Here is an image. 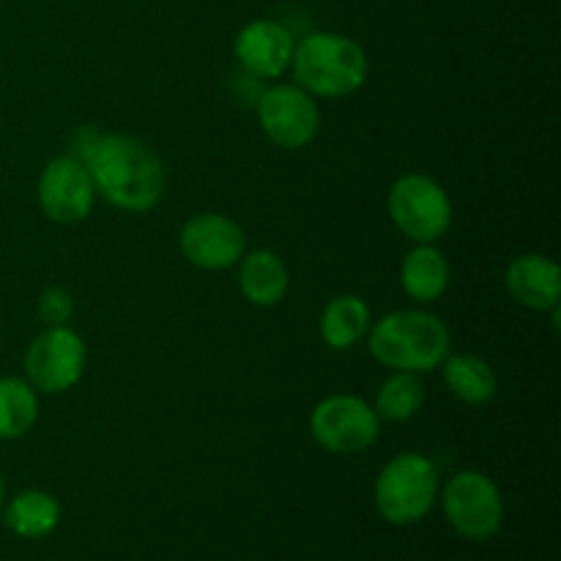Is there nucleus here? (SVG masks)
Here are the masks:
<instances>
[{
  "label": "nucleus",
  "instance_id": "ddd939ff",
  "mask_svg": "<svg viewBox=\"0 0 561 561\" xmlns=\"http://www.w3.org/2000/svg\"><path fill=\"white\" fill-rule=\"evenodd\" d=\"M507 290L520 307L548 312L559 307L561 272L546 255H520L507 268Z\"/></svg>",
  "mask_w": 561,
  "mask_h": 561
},
{
  "label": "nucleus",
  "instance_id": "9b49d317",
  "mask_svg": "<svg viewBox=\"0 0 561 561\" xmlns=\"http://www.w3.org/2000/svg\"><path fill=\"white\" fill-rule=\"evenodd\" d=\"M179 247L186 261L206 272L233 268L247 252V236L225 214H197L181 228Z\"/></svg>",
  "mask_w": 561,
  "mask_h": 561
},
{
  "label": "nucleus",
  "instance_id": "20e7f679",
  "mask_svg": "<svg viewBox=\"0 0 561 561\" xmlns=\"http://www.w3.org/2000/svg\"><path fill=\"white\" fill-rule=\"evenodd\" d=\"M438 499V469L420 453L389 460L376 480V507L392 526L420 524Z\"/></svg>",
  "mask_w": 561,
  "mask_h": 561
},
{
  "label": "nucleus",
  "instance_id": "aec40b11",
  "mask_svg": "<svg viewBox=\"0 0 561 561\" xmlns=\"http://www.w3.org/2000/svg\"><path fill=\"white\" fill-rule=\"evenodd\" d=\"M425 405V383L416 373H398L381 383L376 398L378 420L387 422H409Z\"/></svg>",
  "mask_w": 561,
  "mask_h": 561
},
{
  "label": "nucleus",
  "instance_id": "2eb2a0df",
  "mask_svg": "<svg viewBox=\"0 0 561 561\" xmlns=\"http://www.w3.org/2000/svg\"><path fill=\"white\" fill-rule=\"evenodd\" d=\"M3 524L22 540H44L60 524L58 499L44 491H25L5 504Z\"/></svg>",
  "mask_w": 561,
  "mask_h": 561
},
{
  "label": "nucleus",
  "instance_id": "6e6552de",
  "mask_svg": "<svg viewBox=\"0 0 561 561\" xmlns=\"http://www.w3.org/2000/svg\"><path fill=\"white\" fill-rule=\"evenodd\" d=\"M312 438L334 455L365 453L376 444L381 420L376 409L354 394H332L312 409Z\"/></svg>",
  "mask_w": 561,
  "mask_h": 561
},
{
  "label": "nucleus",
  "instance_id": "f3484780",
  "mask_svg": "<svg viewBox=\"0 0 561 561\" xmlns=\"http://www.w3.org/2000/svg\"><path fill=\"white\" fill-rule=\"evenodd\" d=\"M400 285L416 301H436L449 285V263L442 250L420 244L405 255L400 266Z\"/></svg>",
  "mask_w": 561,
  "mask_h": 561
},
{
  "label": "nucleus",
  "instance_id": "f8f14e48",
  "mask_svg": "<svg viewBox=\"0 0 561 561\" xmlns=\"http://www.w3.org/2000/svg\"><path fill=\"white\" fill-rule=\"evenodd\" d=\"M294 49V33L277 20L247 22L233 44V53L239 58L241 69L250 71L252 77H261V80H274L285 69H290Z\"/></svg>",
  "mask_w": 561,
  "mask_h": 561
},
{
  "label": "nucleus",
  "instance_id": "4be33fe9",
  "mask_svg": "<svg viewBox=\"0 0 561 561\" xmlns=\"http://www.w3.org/2000/svg\"><path fill=\"white\" fill-rule=\"evenodd\" d=\"M3 499H5V485H3V477H0V510H3Z\"/></svg>",
  "mask_w": 561,
  "mask_h": 561
},
{
  "label": "nucleus",
  "instance_id": "39448f33",
  "mask_svg": "<svg viewBox=\"0 0 561 561\" xmlns=\"http://www.w3.org/2000/svg\"><path fill=\"white\" fill-rule=\"evenodd\" d=\"M387 208L400 233L416 244H436L453 225V203L431 175L409 173L394 181Z\"/></svg>",
  "mask_w": 561,
  "mask_h": 561
},
{
  "label": "nucleus",
  "instance_id": "0eeeda50",
  "mask_svg": "<svg viewBox=\"0 0 561 561\" xmlns=\"http://www.w3.org/2000/svg\"><path fill=\"white\" fill-rule=\"evenodd\" d=\"M255 110L268 140L288 151L307 148L321 129V110H318L316 99L296 82H279V85L266 88L257 99Z\"/></svg>",
  "mask_w": 561,
  "mask_h": 561
},
{
  "label": "nucleus",
  "instance_id": "1a4fd4ad",
  "mask_svg": "<svg viewBox=\"0 0 561 561\" xmlns=\"http://www.w3.org/2000/svg\"><path fill=\"white\" fill-rule=\"evenodd\" d=\"M85 343L69 327H47L25 354L27 383L38 392H66L85 370Z\"/></svg>",
  "mask_w": 561,
  "mask_h": 561
},
{
  "label": "nucleus",
  "instance_id": "9d476101",
  "mask_svg": "<svg viewBox=\"0 0 561 561\" xmlns=\"http://www.w3.org/2000/svg\"><path fill=\"white\" fill-rule=\"evenodd\" d=\"M38 206L53 222H82L93 211L96 186L85 164L75 157H58L38 175Z\"/></svg>",
  "mask_w": 561,
  "mask_h": 561
},
{
  "label": "nucleus",
  "instance_id": "423d86ee",
  "mask_svg": "<svg viewBox=\"0 0 561 561\" xmlns=\"http://www.w3.org/2000/svg\"><path fill=\"white\" fill-rule=\"evenodd\" d=\"M447 524L466 540H491L504 524V499L491 477L482 471H460L442 493Z\"/></svg>",
  "mask_w": 561,
  "mask_h": 561
},
{
  "label": "nucleus",
  "instance_id": "f257e3e1",
  "mask_svg": "<svg viewBox=\"0 0 561 561\" xmlns=\"http://www.w3.org/2000/svg\"><path fill=\"white\" fill-rule=\"evenodd\" d=\"M96 195L121 211H151L164 195V168L157 153L131 135H99L82 162Z\"/></svg>",
  "mask_w": 561,
  "mask_h": 561
},
{
  "label": "nucleus",
  "instance_id": "412c9836",
  "mask_svg": "<svg viewBox=\"0 0 561 561\" xmlns=\"http://www.w3.org/2000/svg\"><path fill=\"white\" fill-rule=\"evenodd\" d=\"M71 316H75V299H71L69 290H44L42 299H38V318H42L47 327H66V323L71 321Z\"/></svg>",
  "mask_w": 561,
  "mask_h": 561
},
{
  "label": "nucleus",
  "instance_id": "7ed1b4c3",
  "mask_svg": "<svg viewBox=\"0 0 561 561\" xmlns=\"http://www.w3.org/2000/svg\"><path fill=\"white\" fill-rule=\"evenodd\" d=\"M294 82L307 93L327 99L348 96L367 80V53L343 33H310L294 49Z\"/></svg>",
  "mask_w": 561,
  "mask_h": 561
},
{
  "label": "nucleus",
  "instance_id": "f03ea898",
  "mask_svg": "<svg viewBox=\"0 0 561 561\" xmlns=\"http://www.w3.org/2000/svg\"><path fill=\"white\" fill-rule=\"evenodd\" d=\"M370 354L398 373H431L449 356V329L425 310H394L367 332Z\"/></svg>",
  "mask_w": 561,
  "mask_h": 561
},
{
  "label": "nucleus",
  "instance_id": "dca6fc26",
  "mask_svg": "<svg viewBox=\"0 0 561 561\" xmlns=\"http://www.w3.org/2000/svg\"><path fill=\"white\" fill-rule=\"evenodd\" d=\"M444 383L449 392L466 405H485L496 398V373L480 356L469 354H449L442 362Z\"/></svg>",
  "mask_w": 561,
  "mask_h": 561
},
{
  "label": "nucleus",
  "instance_id": "6ab92c4d",
  "mask_svg": "<svg viewBox=\"0 0 561 561\" xmlns=\"http://www.w3.org/2000/svg\"><path fill=\"white\" fill-rule=\"evenodd\" d=\"M38 420L36 389L14 376L0 378V442L22 438Z\"/></svg>",
  "mask_w": 561,
  "mask_h": 561
},
{
  "label": "nucleus",
  "instance_id": "a211bd4d",
  "mask_svg": "<svg viewBox=\"0 0 561 561\" xmlns=\"http://www.w3.org/2000/svg\"><path fill=\"white\" fill-rule=\"evenodd\" d=\"M370 332V310L359 296H334L321 312V337L329 348L348 351Z\"/></svg>",
  "mask_w": 561,
  "mask_h": 561
},
{
  "label": "nucleus",
  "instance_id": "4468645a",
  "mask_svg": "<svg viewBox=\"0 0 561 561\" xmlns=\"http://www.w3.org/2000/svg\"><path fill=\"white\" fill-rule=\"evenodd\" d=\"M239 285L241 294L255 307H277L288 294V268L283 257L272 250H255L241 257Z\"/></svg>",
  "mask_w": 561,
  "mask_h": 561
}]
</instances>
